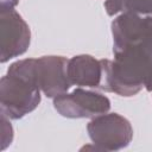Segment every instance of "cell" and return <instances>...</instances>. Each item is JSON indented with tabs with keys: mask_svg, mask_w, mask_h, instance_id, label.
Listing matches in <instances>:
<instances>
[{
	"mask_svg": "<svg viewBox=\"0 0 152 152\" xmlns=\"http://www.w3.org/2000/svg\"><path fill=\"white\" fill-rule=\"evenodd\" d=\"M112 27L114 65L129 81L152 90V17L125 13Z\"/></svg>",
	"mask_w": 152,
	"mask_h": 152,
	"instance_id": "1",
	"label": "cell"
},
{
	"mask_svg": "<svg viewBox=\"0 0 152 152\" xmlns=\"http://www.w3.org/2000/svg\"><path fill=\"white\" fill-rule=\"evenodd\" d=\"M39 86L36 77V59L14 63L8 76L2 78V107L13 118L32 110L39 102Z\"/></svg>",
	"mask_w": 152,
	"mask_h": 152,
	"instance_id": "2",
	"label": "cell"
},
{
	"mask_svg": "<svg viewBox=\"0 0 152 152\" xmlns=\"http://www.w3.org/2000/svg\"><path fill=\"white\" fill-rule=\"evenodd\" d=\"M55 107L65 116H91L109 109V101L100 94L76 89L70 95H61Z\"/></svg>",
	"mask_w": 152,
	"mask_h": 152,
	"instance_id": "3",
	"label": "cell"
},
{
	"mask_svg": "<svg viewBox=\"0 0 152 152\" xmlns=\"http://www.w3.org/2000/svg\"><path fill=\"white\" fill-rule=\"evenodd\" d=\"M68 61L62 57H43L36 61L38 86L48 96L59 95L70 87Z\"/></svg>",
	"mask_w": 152,
	"mask_h": 152,
	"instance_id": "4",
	"label": "cell"
},
{
	"mask_svg": "<svg viewBox=\"0 0 152 152\" xmlns=\"http://www.w3.org/2000/svg\"><path fill=\"white\" fill-rule=\"evenodd\" d=\"M2 20L8 25L7 28L2 24V34H8L10 37V42L2 48V62H5L26 50L30 42V32L26 24L13 11H10L8 18H5L2 14Z\"/></svg>",
	"mask_w": 152,
	"mask_h": 152,
	"instance_id": "5",
	"label": "cell"
},
{
	"mask_svg": "<svg viewBox=\"0 0 152 152\" xmlns=\"http://www.w3.org/2000/svg\"><path fill=\"white\" fill-rule=\"evenodd\" d=\"M68 77L70 83L100 88L102 80L101 61L97 62L90 56L75 57L69 62Z\"/></svg>",
	"mask_w": 152,
	"mask_h": 152,
	"instance_id": "6",
	"label": "cell"
},
{
	"mask_svg": "<svg viewBox=\"0 0 152 152\" xmlns=\"http://www.w3.org/2000/svg\"><path fill=\"white\" fill-rule=\"evenodd\" d=\"M106 8L110 15L120 11L126 13H150L152 12V0H107Z\"/></svg>",
	"mask_w": 152,
	"mask_h": 152,
	"instance_id": "7",
	"label": "cell"
},
{
	"mask_svg": "<svg viewBox=\"0 0 152 152\" xmlns=\"http://www.w3.org/2000/svg\"><path fill=\"white\" fill-rule=\"evenodd\" d=\"M17 2V0H10V5H14Z\"/></svg>",
	"mask_w": 152,
	"mask_h": 152,
	"instance_id": "8",
	"label": "cell"
}]
</instances>
